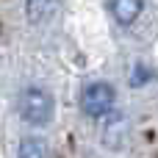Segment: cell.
<instances>
[{
	"instance_id": "3",
	"label": "cell",
	"mask_w": 158,
	"mask_h": 158,
	"mask_svg": "<svg viewBox=\"0 0 158 158\" xmlns=\"http://www.w3.org/2000/svg\"><path fill=\"white\" fill-rule=\"evenodd\" d=\"M58 8V0H25V17L31 25H44Z\"/></svg>"
},
{
	"instance_id": "5",
	"label": "cell",
	"mask_w": 158,
	"mask_h": 158,
	"mask_svg": "<svg viewBox=\"0 0 158 158\" xmlns=\"http://www.w3.org/2000/svg\"><path fill=\"white\" fill-rule=\"evenodd\" d=\"M122 128H125V117L119 111H108L106 114V125H103V139L108 147H117L122 139Z\"/></svg>"
},
{
	"instance_id": "4",
	"label": "cell",
	"mask_w": 158,
	"mask_h": 158,
	"mask_svg": "<svg viewBox=\"0 0 158 158\" xmlns=\"http://www.w3.org/2000/svg\"><path fill=\"white\" fill-rule=\"evenodd\" d=\"M144 0H111V14L119 25H133L136 17L142 14Z\"/></svg>"
},
{
	"instance_id": "6",
	"label": "cell",
	"mask_w": 158,
	"mask_h": 158,
	"mask_svg": "<svg viewBox=\"0 0 158 158\" xmlns=\"http://www.w3.org/2000/svg\"><path fill=\"white\" fill-rule=\"evenodd\" d=\"M17 158H50V147H47L44 139H39V136H28V139L19 142Z\"/></svg>"
},
{
	"instance_id": "1",
	"label": "cell",
	"mask_w": 158,
	"mask_h": 158,
	"mask_svg": "<svg viewBox=\"0 0 158 158\" xmlns=\"http://www.w3.org/2000/svg\"><path fill=\"white\" fill-rule=\"evenodd\" d=\"M53 97L44 89H25L19 97V114L31 125H47L53 119Z\"/></svg>"
},
{
	"instance_id": "2",
	"label": "cell",
	"mask_w": 158,
	"mask_h": 158,
	"mask_svg": "<svg viewBox=\"0 0 158 158\" xmlns=\"http://www.w3.org/2000/svg\"><path fill=\"white\" fill-rule=\"evenodd\" d=\"M111 106H114V89H111L106 81L89 83V86L83 89V94H81V108H83V114H89V117H94V119L106 117V114L111 111Z\"/></svg>"
}]
</instances>
